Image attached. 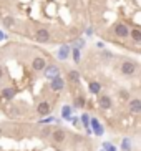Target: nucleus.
<instances>
[{"label":"nucleus","instance_id":"a211bd4d","mask_svg":"<svg viewBox=\"0 0 141 151\" xmlns=\"http://www.w3.org/2000/svg\"><path fill=\"white\" fill-rule=\"evenodd\" d=\"M58 58H60V60H65V58H66V50H65V48L60 50V53H58Z\"/></svg>","mask_w":141,"mask_h":151},{"label":"nucleus","instance_id":"6e6552de","mask_svg":"<svg viewBox=\"0 0 141 151\" xmlns=\"http://www.w3.org/2000/svg\"><path fill=\"white\" fill-rule=\"evenodd\" d=\"M50 111H52V106H50L48 101H42L38 105V108H37V113H38L40 116H47Z\"/></svg>","mask_w":141,"mask_h":151},{"label":"nucleus","instance_id":"9b49d317","mask_svg":"<svg viewBox=\"0 0 141 151\" xmlns=\"http://www.w3.org/2000/svg\"><path fill=\"white\" fill-rule=\"evenodd\" d=\"M45 75H47V78H55V76H58V68L57 67H48L45 70Z\"/></svg>","mask_w":141,"mask_h":151},{"label":"nucleus","instance_id":"1a4fd4ad","mask_svg":"<svg viewBox=\"0 0 141 151\" xmlns=\"http://www.w3.org/2000/svg\"><path fill=\"white\" fill-rule=\"evenodd\" d=\"M53 141L55 143H63L66 139V133L63 131V129H57V131H53Z\"/></svg>","mask_w":141,"mask_h":151},{"label":"nucleus","instance_id":"412c9836","mask_svg":"<svg viewBox=\"0 0 141 151\" xmlns=\"http://www.w3.org/2000/svg\"><path fill=\"white\" fill-rule=\"evenodd\" d=\"M119 95H121V98H123V100H128V91L121 90V91H119Z\"/></svg>","mask_w":141,"mask_h":151},{"label":"nucleus","instance_id":"2eb2a0df","mask_svg":"<svg viewBox=\"0 0 141 151\" xmlns=\"http://www.w3.org/2000/svg\"><path fill=\"white\" fill-rule=\"evenodd\" d=\"M91 124H93V128H95V131H96V134H101L103 133V126H100L98 120H91Z\"/></svg>","mask_w":141,"mask_h":151},{"label":"nucleus","instance_id":"0eeeda50","mask_svg":"<svg viewBox=\"0 0 141 151\" xmlns=\"http://www.w3.org/2000/svg\"><path fill=\"white\" fill-rule=\"evenodd\" d=\"M128 108H129V111H131V113L140 115V113H141V100H140V98L131 100V101H129V105H128Z\"/></svg>","mask_w":141,"mask_h":151},{"label":"nucleus","instance_id":"aec40b11","mask_svg":"<svg viewBox=\"0 0 141 151\" xmlns=\"http://www.w3.org/2000/svg\"><path fill=\"white\" fill-rule=\"evenodd\" d=\"M73 60H75V62H78V60H80V52H78V50L73 52Z\"/></svg>","mask_w":141,"mask_h":151},{"label":"nucleus","instance_id":"f257e3e1","mask_svg":"<svg viewBox=\"0 0 141 151\" xmlns=\"http://www.w3.org/2000/svg\"><path fill=\"white\" fill-rule=\"evenodd\" d=\"M121 73L126 76H131L136 73V63L133 62H123L121 63Z\"/></svg>","mask_w":141,"mask_h":151},{"label":"nucleus","instance_id":"b1692460","mask_svg":"<svg viewBox=\"0 0 141 151\" xmlns=\"http://www.w3.org/2000/svg\"><path fill=\"white\" fill-rule=\"evenodd\" d=\"M63 116H66V118L70 116V108L68 106H65V110H63Z\"/></svg>","mask_w":141,"mask_h":151},{"label":"nucleus","instance_id":"dca6fc26","mask_svg":"<svg viewBox=\"0 0 141 151\" xmlns=\"http://www.w3.org/2000/svg\"><path fill=\"white\" fill-rule=\"evenodd\" d=\"M121 150H124V151H129V150H131V141H129V139H123V145H121Z\"/></svg>","mask_w":141,"mask_h":151},{"label":"nucleus","instance_id":"39448f33","mask_svg":"<svg viewBox=\"0 0 141 151\" xmlns=\"http://www.w3.org/2000/svg\"><path fill=\"white\" fill-rule=\"evenodd\" d=\"M115 35L119 37V38H126L129 35V28L126 25H123V23H118L115 27Z\"/></svg>","mask_w":141,"mask_h":151},{"label":"nucleus","instance_id":"20e7f679","mask_svg":"<svg viewBox=\"0 0 141 151\" xmlns=\"http://www.w3.org/2000/svg\"><path fill=\"white\" fill-rule=\"evenodd\" d=\"M35 38L37 42H40V43H45V42L50 40V32L47 30V28H38L35 33Z\"/></svg>","mask_w":141,"mask_h":151},{"label":"nucleus","instance_id":"7ed1b4c3","mask_svg":"<svg viewBox=\"0 0 141 151\" xmlns=\"http://www.w3.org/2000/svg\"><path fill=\"white\" fill-rule=\"evenodd\" d=\"M98 105L103 108V110H110L113 106V100H111L108 95H100L98 96Z\"/></svg>","mask_w":141,"mask_h":151},{"label":"nucleus","instance_id":"6ab92c4d","mask_svg":"<svg viewBox=\"0 0 141 151\" xmlns=\"http://www.w3.org/2000/svg\"><path fill=\"white\" fill-rule=\"evenodd\" d=\"M81 121H83V124L88 128V115H83V116H81Z\"/></svg>","mask_w":141,"mask_h":151},{"label":"nucleus","instance_id":"4468645a","mask_svg":"<svg viewBox=\"0 0 141 151\" xmlns=\"http://www.w3.org/2000/svg\"><path fill=\"white\" fill-rule=\"evenodd\" d=\"M90 91H91V93H95V95H98L100 91H101L100 83H98V81H91V83H90Z\"/></svg>","mask_w":141,"mask_h":151},{"label":"nucleus","instance_id":"ddd939ff","mask_svg":"<svg viewBox=\"0 0 141 151\" xmlns=\"http://www.w3.org/2000/svg\"><path fill=\"white\" fill-rule=\"evenodd\" d=\"M129 35H131V38L136 42V43H138V42H141V32H140V28H133V30L129 32Z\"/></svg>","mask_w":141,"mask_h":151},{"label":"nucleus","instance_id":"f3484780","mask_svg":"<svg viewBox=\"0 0 141 151\" xmlns=\"http://www.w3.org/2000/svg\"><path fill=\"white\" fill-rule=\"evenodd\" d=\"M83 103H85V100L81 96L76 98V100H75V108H81V106H83Z\"/></svg>","mask_w":141,"mask_h":151},{"label":"nucleus","instance_id":"393cba45","mask_svg":"<svg viewBox=\"0 0 141 151\" xmlns=\"http://www.w3.org/2000/svg\"><path fill=\"white\" fill-rule=\"evenodd\" d=\"M4 75H5V71H4V67H0V80L4 78Z\"/></svg>","mask_w":141,"mask_h":151},{"label":"nucleus","instance_id":"423d86ee","mask_svg":"<svg viewBox=\"0 0 141 151\" xmlns=\"http://www.w3.org/2000/svg\"><path fill=\"white\" fill-rule=\"evenodd\" d=\"M45 67H47V62H45L42 57H35V58H33V62H32V68H33L35 71L45 70Z\"/></svg>","mask_w":141,"mask_h":151},{"label":"nucleus","instance_id":"f03ea898","mask_svg":"<svg viewBox=\"0 0 141 151\" xmlns=\"http://www.w3.org/2000/svg\"><path fill=\"white\" fill-rule=\"evenodd\" d=\"M63 88H65V81H63V78H60V76L52 78V81H50V90H52V91H62Z\"/></svg>","mask_w":141,"mask_h":151},{"label":"nucleus","instance_id":"f8f14e48","mask_svg":"<svg viewBox=\"0 0 141 151\" xmlns=\"http://www.w3.org/2000/svg\"><path fill=\"white\" fill-rule=\"evenodd\" d=\"M68 80H70L71 83H78V81H80V73H78V71H75V70L68 71Z\"/></svg>","mask_w":141,"mask_h":151},{"label":"nucleus","instance_id":"a878e982","mask_svg":"<svg viewBox=\"0 0 141 151\" xmlns=\"http://www.w3.org/2000/svg\"><path fill=\"white\" fill-rule=\"evenodd\" d=\"M0 134H2V129H0Z\"/></svg>","mask_w":141,"mask_h":151},{"label":"nucleus","instance_id":"4be33fe9","mask_svg":"<svg viewBox=\"0 0 141 151\" xmlns=\"http://www.w3.org/2000/svg\"><path fill=\"white\" fill-rule=\"evenodd\" d=\"M105 148H106V151H116V148H115V146H111V145H108V143L105 145Z\"/></svg>","mask_w":141,"mask_h":151},{"label":"nucleus","instance_id":"5701e85b","mask_svg":"<svg viewBox=\"0 0 141 151\" xmlns=\"http://www.w3.org/2000/svg\"><path fill=\"white\" fill-rule=\"evenodd\" d=\"M4 23L7 25V27H10V25L13 23V20H12V18H5V20H4Z\"/></svg>","mask_w":141,"mask_h":151},{"label":"nucleus","instance_id":"9d476101","mask_svg":"<svg viewBox=\"0 0 141 151\" xmlns=\"http://www.w3.org/2000/svg\"><path fill=\"white\" fill-rule=\"evenodd\" d=\"M0 95H2L4 100H12V98L15 96V90H13V88H4Z\"/></svg>","mask_w":141,"mask_h":151}]
</instances>
